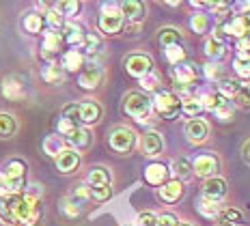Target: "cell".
I'll return each instance as SVG.
<instances>
[{
    "instance_id": "obj_34",
    "label": "cell",
    "mask_w": 250,
    "mask_h": 226,
    "mask_svg": "<svg viewBox=\"0 0 250 226\" xmlns=\"http://www.w3.org/2000/svg\"><path fill=\"white\" fill-rule=\"evenodd\" d=\"M205 54L213 61L222 59V56H225V43L218 41V39H213V37H209V39L205 41Z\"/></svg>"
},
{
    "instance_id": "obj_58",
    "label": "cell",
    "mask_w": 250,
    "mask_h": 226,
    "mask_svg": "<svg viewBox=\"0 0 250 226\" xmlns=\"http://www.w3.org/2000/svg\"><path fill=\"white\" fill-rule=\"evenodd\" d=\"M218 226H233V224L227 222V220H218Z\"/></svg>"
},
{
    "instance_id": "obj_35",
    "label": "cell",
    "mask_w": 250,
    "mask_h": 226,
    "mask_svg": "<svg viewBox=\"0 0 250 226\" xmlns=\"http://www.w3.org/2000/svg\"><path fill=\"white\" fill-rule=\"evenodd\" d=\"M233 69L237 76L242 78H250V54H237L233 61Z\"/></svg>"
},
{
    "instance_id": "obj_3",
    "label": "cell",
    "mask_w": 250,
    "mask_h": 226,
    "mask_svg": "<svg viewBox=\"0 0 250 226\" xmlns=\"http://www.w3.org/2000/svg\"><path fill=\"white\" fill-rule=\"evenodd\" d=\"M123 108H125V112H127L132 119L145 123V121L149 119V112H151V99L145 95V93H138V91L127 93Z\"/></svg>"
},
{
    "instance_id": "obj_45",
    "label": "cell",
    "mask_w": 250,
    "mask_h": 226,
    "mask_svg": "<svg viewBox=\"0 0 250 226\" xmlns=\"http://www.w3.org/2000/svg\"><path fill=\"white\" fill-rule=\"evenodd\" d=\"M233 112H235V108H233V103L227 102V99L216 110H213V114H216L220 121H225V123H227V121H233Z\"/></svg>"
},
{
    "instance_id": "obj_9",
    "label": "cell",
    "mask_w": 250,
    "mask_h": 226,
    "mask_svg": "<svg viewBox=\"0 0 250 226\" xmlns=\"http://www.w3.org/2000/svg\"><path fill=\"white\" fill-rule=\"evenodd\" d=\"M216 170H218V160L209 153H203L192 162V172H194L196 177H203V179L216 177Z\"/></svg>"
},
{
    "instance_id": "obj_55",
    "label": "cell",
    "mask_w": 250,
    "mask_h": 226,
    "mask_svg": "<svg viewBox=\"0 0 250 226\" xmlns=\"http://www.w3.org/2000/svg\"><path fill=\"white\" fill-rule=\"evenodd\" d=\"M237 50H239V54H250V39L248 37L237 41Z\"/></svg>"
},
{
    "instance_id": "obj_61",
    "label": "cell",
    "mask_w": 250,
    "mask_h": 226,
    "mask_svg": "<svg viewBox=\"0 0 250 226\" xmlns=\"http://www.w3.org/2000/svg\"><path fill=\"white\" fill-rule=\"evenodd\" d=\"M248 20H250V18H248Z\"/></svg>"
},
{
    "instance_id": "obj_46",
    "label": "cell",
    "mask_w": 250,
    "mask_h": 226,
    "mask_svg": "<svg viewBox=\"0 0 250 226\" xmlns=\"http://www.w3.org/2000/svg\"><path fill=\"white\" fill-rule=\"evenodd\" d=\"M207 26H209V20H207L205 13H194L190 18V28L194 30V33H205Z\"/></svg>"
},
{
    "instance_id": "obj_59",
    "label": "cell",
    "mask_w": 250,
    "mask_h": 226,
    "mask_svg": "<svg viewBox=\"0 0 250 226\" xmlns=\"http://www.w3.org/2000/svg\"><path fill=\"white\" fill-rule=\"evenodd\" d=\"M177 226H190V224H186V222H179V224H177Z\"/></svg>"
},
{
    "instance_id": "obj_52",
    "label": "cell",
    "mask_w": 250,
    "mask_h": 226,
    "mask_svg": "<svg viewBox=\"0 0 250 226\" xmlns=\"http://www.w3.org/2000/svg\"><path fill=\"white\" fill-rule=\"evenodd\" d=\"M61 209H62V213H65L67 218H78V215H80V207L71 203L69 198H65V201L61 203Z\"/></svg>"
},
{
    "instance_id": "obj_36",
    "label": "cell",
    "mask_w": 250,
    "mask_h": 226,
    "mask_svg": "<svg viewBox=\"0 0 250 226\" xmlns=\"http://www.w3.org/2000/svg\"><path fill=\"white\" fill-rule=\"evenodd\" d=\"M181 110L188 114V117H192V119H196L201 114V110H203V106H201V102L196 97H186L184 102H181Z\"/></svg>"
},
{
    "instance_id": "obj_24",
    "label": "cell",
    "mask_w": 250,
    "mask_h": 226,
    "mask_svg": "<svg viewBox=\"0 0 250 226\" xmlns=\"http://www.w3.org/2000/svg\"><path fill=\"white\" fill-rule=\"evenodd\" d=\"M196 99L201 102V106L205 110H216L218 106H220L222 102H225V97L218 95V91H211V88H203V91H199V95H196Z\"/></svg>"
},
{
    "instance_id": "obj_37",
    "label": "cell",
    "mask_w": 250,
    "mask_h": 226,
    "mask_svg": "<svg viewBox=\"0 0 250 226\" xmlns=\"http://www.w3.org/2000/svg\"><path fill=\"white\" fill-rule=\"evenodd\" d=\"M179 41H181L179 30H175V28H162V30H160V43H162L164 48L179 43Z\"/></svg>"
},
{
    "instance_id": "obj_8",
    "label": "cell",
    "mask_w": 250,
    "mask_h": 226,
    "mask_svg": "<svg viewBox=\"0 0 250 226\" xmlns=\"http://www.w3.org/2000/svg\"><path fill=\"white\" fill-rule=\"evenodd\" d=\"M227 196V181L222 177H209L203 183V198L211 203H220Z\"/></svg>"
},
{
    "instance_id": "obj_27",
    "label": "cell",
    "mask_w": 250,
    "mask_h": 226,
    "mask_svg": "<svg viewBox=\"0 0 250 226\" xmlns=\"http://www.w3.org/2000/svg\"><path fill=\"white\" fill-rule=\"evenodd\" d=\"M41 78H43L48 84H61L65 80V71H62V67L50 62V65H45L43 69H41Z\"/></svg>"
},
{
    "instance_id": "obj_42",
    "label": "cell",
    "mask_w": 250,
    "mask_h": 226,
    "mask_svg": "<svg viewBox=\"0 0 250 226\" xmlns=\"http://www.w3.org/2000/svg\"><path fill=\"white\" fill-rule=\"evenodd\" d=\"M199 211L205 215V218H216V215L220 213V207H218V203H211V201H207V198L201 196V201H199Z\"/></svg>"
},
{
    "instance_id": "obj_12",
    "label": "cell",
    "mask_w": 250,
    "mask_h": 226,
    "mask_svg": "<svg viewBox=\"0 0 250 226\" xmlns=\"http://www.w3.org/2000/svg\"><path fill=\"white\" fill-rule=\"evenodd\" d=\"M140 149H143V153L149 155V157L160 155V153H162V149H164V138H162V134H160V131H153V129L147 131V134L143 136Z\"/></svg>"
},
{
    "instance_id": "obj_25",
    "label": "cell",
    "mask_w": 250,
    "mask_h": 226,
    "mask_svg": "<svg viewBox=\"0 0 250 226\" xmlns=\"http://www.w3.org/2000/svg\"><path fill=\"white\" fill-rule=\"evenodd\" d=\"M86 183L88 185H110V172L104 166H93L86 175Z\"/></svg>"
},
{
    "instance_id": "obj_13",
    "label": "cell",
    "mask_w": 250,
    "mask_h": 226,
    "mask_svg": "<svg viewBox=\"0 0 250 226\" xmlns=\"http://www.w3.org/2000/svg\"><path fill=\"white\" fill-rule=\"evenodd\" d=\"M78 166H80V153H78V151H74V149H65L59 157H56V168H59L62 175L76 172Z\"/></svg>"
},
{
    "instance_id": "obj_10",
    "label": "cell",
    "mask_w": 250,
    "mask_h": 226,
    "mask_svg": "<svg viewBox=\"0 0 250 226\" xmlns=\"http://www.w3.org/2000/svg\"><path fill=\"white\" fill-rule=\"evenodd\" d=\"M207 136H209V127H207L205 121L201 119H190L186 123V138L188 143L192 144H203L207 140Z\"/></svg>"
},
{
    "instance_id": "obj_7",
    "label": "cell",
    "mask_w": 250,
    "mask_h": 226,
    "mask_svg": "<svg viewBox=\"0 0 250 226\" xmlns=\"http://www.w3.org/2000/svg\"><path fill=\"white\" fill-rule=\"evenodd\" d=\"M125 71L132 78H145L147 73H151V59L145 54H129L125 59Z\"/></svg>"
},
{
    "instance_id": "obj_56",
    "label": "cell",
    "mask_w": 250,
    "mask_h": 226,
    "mask_svg": "<svg viewBox=\"0 0 250 226\" xmlns=\"http://www.w3.org/2000/svg\"><path fill=\"white\" fill-rule=\"evenodd\" d=\"M242 157H244V162H246V164L250 166V140L242 146Z\"/></svg>"
},
{
    "instance_id": "obj_60",
    "label": "cell",
    "mask_w": 250,
    "mask_h": 226,
    "mask_svg": "<svg viewBox=\"0 0 250 226\" xmlns=\"http://www.w3.org/2000/svg\"><path fill=\"white\" fill-rule=\"evenodd\" d=\"M246 88H248V91H250V86H246Z\"/></svg>"
},
{
    "instance_id": "obj_57",
    "label": "cell",
    "mask_w": 250,
    "mask_h": 226,
    "mask_svg": "<svg viewBox=\"0 0 250 226\" xmlns=\"http://www.w3.org/2000/svg\"><path fill=\"white\" fill-rule=\"evenodd\" d=\"M235 9H237V11H242V13H248L250 11V2H237Z\"/></svg>"
},
{
    "instance_id": "obj_18",
    "label": "cell",
    "mask_w": 250,
    "mask_h": 226,
    "mask_svg": "<svg viewBox=\"0 0 250 226\" xmlns=\"http://www.w3.org/2000/svg\"><path fill=\"white\" fill-rule=\"evenodd\" d=\"M80 106V123L82 125H93L97 123L102 117V106L97 102H91V99H86V102L78 103Z\"/></svg>"
},
{
    "instance_id": "obj_43",
    "label": "cell",
    "mask_w": 250,
    "mask_h": 226,
    "mask_svg": "<svg viewBox=\"0 0 250 226\" xmlns=\"http://www.w3.org/2000/svg\"><path fill=\"white\" fill-rule=\"evenodd\" d=\"M88 194H91V198L104 203L112 196V187L110 185H93V187H88Z\"/></svg>"
},
{
    "instance_id": "obj_47",
    "label": "cell",
    "mask_w": 250,
    "mask_h": 226,
    "mask_svg": "<svg viewBox=\"0 0 250 226\" xmlns=\"http://www.w3.org/2000/svg\"><path fill=\"white\" fill-rule=\"evenodd\" d=\"M220 220H227V222H231L233 226H237V224H244V215L237 211V209H222L220 213Z\"/></svg>"
},
{
    "instance_id": "obj_48",
    "label": "cell",
    "mask_w": 250,
    "mask_h": 226,
    "mask_svg": "<svg viewBox=\"0 0 250 226\" xmlns=\"http://www.w3.org/2000/svg\"><path fill=\"white\" fill-rule=\"evenodd\" d=\"M158 84H160V78L158 73H147L145 78H140V86L145 88V91H158Z\"/></svg>"
},
{
    "instance_id": "obj_19",
    "label": "cell",
    "mask_w": 250,
    "mask_h": 226,
    "mask_svg": "<svg viewBox=\"0 0 250 226\" xmlns=\"http://www.w3.org/2000/svg\"><path fill=\"white\" fill-rule=\"evenodd\" d=\"M184 196V183L179 179H173V181H166L162 187H160V198L164 203H177Z\"/></svg>"
},
{
    "instance_id": "obj_14",
    "label": "cell",
    "mask_w": 250,
    "mask_h": 226,
    "mask_svg": "<svg viewBox=\"0 0 250 226\" xmlns=\"http://www.w3.org/2000/svg\"><path fill=\"white\" fill-rule=\"evenodd\" d=\"M67 144L71 146L74 151H84L91 146V140H93V136H91V131H88L86 127H76L74 131H69L67 134Z\"/></svg>"
},
{
    "instance_id": "obj_50",
    "label": "cell",
    "mask_w": 250,
    "mask_h": 226,
    "mask_svg": "<svg viewBox=\"0 0 250 226\" xmlns=\"http://www.w3.org/2000/svg\"><path fill=\"white\" fill-rule=\"evenodd\" d=\"M136 226H158V215L151 211H143L136 218Z\"/></svg>"
},
{
    "instance_id": "obj_33",
    "label": "cell",
    "mask_w": 250,
    "mask_h": 226,
    "mask_svg": "<svg viewBox=\"0 0 250 226\" xmlns=\"http://www.w3.org/2000/svg\"><path fill=\"white\" fill-rule=\"evenodd\" d=\"M239 91H242V84H239L237 80H222L220 84H218V95L225 97V99L235 97Z\"/></svg>"
},
{
    "instance_id": "obj_49",
    "label": "cell",
    "mask_w": 250,
    "mask_h": 226,
    "mask_svg": "<svg viewBox=\"0 0 250 226\" xmlns=\"http://www.w3.org/2000/svg\"><path fill=\"white\" fill-rule=\"evenodd\" d=\"M233 102H235V106H237V108L250 110V91H248V88H242V91H239L237 95L233 97Z\"/></svg>"
},
{
    "instance_id": "obj_23",
    "label": "cell",
    "mask_w": 250,
    "mask_h": 226,
    "mask_svg": "<svg viewBox=\"0 0 250 226\" xmlns=\"http://www.w3.org/2000/svg\"><path fill=\"white\" fill-rule=\"evenodd\" d=\"M61 67H62V71H78L80 67H84V54L78 50L65 52L61 59Z\"/></svg>"
},
{
    "instance_id": "obj_16",
    "label": "cell",
    "mask_w": 250,
    "mask_h": 226,
    "mask_svg": "<svg viewBox=\"0 0 250 226\" xmlns=\"http://www.w3.org/2000/svg\"><path fill=\"white\" fill-rule=\"evenodd\" d=\"M145 181L149 185H164L168 181V168L164 164H160V162H153V164H149L145 168Z\"/></svg>"
},
{
    "instance_id": "obj_26",
    "label": "cell",
    "mask_w": 250,
    "mask_h": 226,
    "mask_svg": "<svg viewBox=\"0 0 250 226\" xmlns=\"http://www.w3.org/2000/svg\"><path fill=\"white\" fill-rule=\"evenodd\" d=\"M61 45H62L61 33H52V30H48V33L43 35V54L45 56L56 54V52L61 50Z\"/></svg>"
},
{
    "instance_id": "obj_22",
    "label": "cell",
    "mask_w": 250,
    "mask_h": 226,
    "mask_svg": "<svg viewBox=\"0 0 250 226\" xmlns=\"http://www.w3.org/2000/svg\"><path fill=\"white\" fill-rule=\"evenodd\" d=\"M121 13L123 18H127L129 22H140L145 18V4L138 2V0H127V2H121Z\"/></svg>"
},
{
    "instance_id": "obj_5",
    "label": "cell",
    "mask_w": 250,
    "mask_h": 226,
    "mask_svg": "<svg viewBox=\"0 0 250 226\" xmlns=\"http://www.w3.org/2000/svg\"><path fill=\"white\" fill-rule=\"evenodd\" d=\"M123 13L117 4H104L100 13V30L106 35H117L123 28Z\"/></svg>"
},
{
    "instance_id": "obj_17",
    "label": "cell",
    "mask_w": 250,
    "mask_h": 226,
    "mask_svg": "<svg viewBox=\"0 0 250 226\" xmlns=\"http://www.w3.org/2000/svg\"><path fill=\"white\" fill-rule=\"evenodd\" d=\"M2 95L11 102H18V99L24 97V82L22 78L18 76H7L2 80Z\"/></svg>"
},
{
    "instance_id": "obj_31",
    "label": "cell",
    "mask_w": 250,
    "mask_h": 226,
    "mask_svg": "<svg viewBox=\"0 0 250 226\" xmlns=\"http://www.w3.org/2000/svg\"><path fill=\"white\" fill-rule=\"evenodd\" d=\"M43 22L50 26L52 33H59V30H62V26H65V18H62L56 9H48L43 15Z\"/></svg>"
},
{
    "instance_id": "obj_28",
    "label": "cell",
    "mask_w": 250,
    "mask_h": 226,
    "mask_svg": "<svg viewBox=\"0 0 250 226\" xmlns=\"http://www.w3.org/2000/svg\"><path fill=\"white\" fill-rule=\"evenodd\" d=\"M15 131H18L15 117L9 112H0V138H11Z\"/></svg>"
},
{
    "instance_id": "obj_4",
    "label": "cell",
    "mask_w": 250,
    "mask_h": 226,
    "mask_svg": "<svg viewBox=\"0 0 250 226\" xmlns=\"http://www.w3.org/2000/svg\"><path fill=\"white\" fill-rule=\"evenodd\" d=\"M151 108H155V112L164 119H173L181 110V99L170 91H158L151 102Z\"/></svg>"
},
{
    "instance_id": "obj_32",
    "label": "cell",
    "mask_w": 250,
    "mask_h": 226,
    "mask_svg": "<svg viewBox=\"0 0 250 226\" xmlns=\"http://www.w3.org/2000/svg\"><path fill=\"white\" fill-rule=\"evenodd\" d=\"M164 56L170 65H179V62H186V50L181 48V43H175V45H168L164 48Z\"/></svg>"
},
{
    "instance_id": "obj_40",
    "label": "cell",
    "mask_w": 250,
    "mask_h": 226,
    "mask_svg": "<svg viewBox=\"0 0 250 226\" xmlns=\"http://www.w3.org/2000/svg\"><path fill=\"white\" fill-rule=\"evenodd\" d=\"M100 45H102V39H100V37L93 35V33H86V37H84V43H82V50H84V54L93 56L97 50H100Z\"/></svg>"
},
{
    "instance_id": "obj_21",
    "label": "cell",
    "mask_w": 250,
    "mask_h": 226,
    "mask_svg": "<svg viewBox=\"0 0 250 226\" xmlns=\"http://www.w3.org/2000/svg\"><path fill=\"white\" fill-rule=\"evenodd\" d=\"M173 78H175L177 84H181V86H188V84H192V82L196 80L194 65H190V62H179V65H175Z\"/></svg>"
},
{
    "instance_id": "obj_2",
    "label": "cell",
    "mask_w": 250,
    "mask_h": 226,
    "mask_svg": "<svg viewBox=\"0 0 250 226\" xmlns=\"http://www.w3.org/2000/svg\"><path fill=\"white\" fill-rule=\"evenodd\" d=\"M24 175H26L24 162L22 160H11L7 166H4V170L0 172V194H2V196L22 194Z\"/></svg>"
},
{
    "instance_id": "obj_38",
    "label": "cell",
    "mask_w": 250,
    "mask_h": 226,
    "mask_svg": "<svg viewBox=\"0 0 250 226\" xmlns=\"http://www.w3.org/2000/svg\"><path fill=\"white\" fill-rule=\"evenodd\" d=\"M65 121H69L71 125H76V127H80V106L78 103H69V106L62 108V117Z\"/></svg>"
},
{
    "instance_id": "obj_54",
    "label": "cell",
    "mask_w": 250,
    "mask_h": 226,
    "mask_svg": "<svg viewBox=\"0 0 250 226\" xmlns=\"http://www.w3.org/2000/svg\"><path fill=\"white\" fill-rule=\"evenodd\" d=\"M74 129H76V125H71L69 121H65V119H59V134L67 136L69 131H74Z\"/></svg>"
},
{
    "instance_id": "obj_15",
    "label": "cell",
    "mask_w": 250,
    "mask_h": 226,
    "mask_svg": "<svg viewBox=\"0 0 250 226\" xmlns=\"http://www.w3.org/2000/svg\"><path fill=\"white\" fill-rule=\"evenodd\" d=\"M61 37H62V41H65V43L69 45L71 50H76V48H82L86 33H84V30H82L78 24H65V26H62Z\"/></svg>"
},
{
    "instance_id": "obj_41",
    "label": "cell",
    "mask_w": 250,
    "mask_h": 226,
    "mask_svg": "<svg viewBox=\"0 0 250 226\" xmlns=\"http://www.w3.org/2000/svg\"><path fill=\"white\" fill-rule=\"evenodd\" d=\"M173 172L179 179H186V177H190L192 175V164L186 160V157H179V160H175L173 162Z\"/></svg>"
},
{
    "instance_id": "obj_39",
    "label": "cell",
    "mask_w": 250,
    "mask_h": 226,
    "mask_svg": "<svg viewBox=\"0 0 250 226\" xmlns=\"http://www.w3.org/2000/svg\"><path fill=\"white\" fill-rule=\"evenodd\" d=\"M67 198H69V201L74 203V205H78V207H80V205H84L88 198H91V194H88V187H86V185H76Z\"/></svg>"
},
{
    "instance_id": "obj_11",
    "label": "cell",
    "mask_w": 250,
    "mask_h": 226,
    "mask_svg": "<svg viewBox=\"0 0 250 226\" xmlns=\"http://www.w3.org/2000/svg\"><path fill=\"white\" fill-rule=\"evenodd\" d=\"M102 82V67L95 65V62H91V65H86L84 69L80 71V76H78V84H80L84 91H93V88H97Z\"/></svg>"
},
{
    "instance_id": "obj_30",
    "label": "cell",
    "mask_w": 250,
    "mask_h": 226,
    "mask_svg": "<svg viewBox=\"0 0 250 226\" xmlns=\"http://www.w3.org/2000/svg\"><path fill=\"white\" fill-rule=\"evenodd\" d=\"M43 15L41 13H28L24 18V30L26 33H30V35H37L43 30Z\"/></svg>"
},
{
    "instance_id": "obj_20",
    "label": "cell",
    "mask_w": 250,
    "mask_h": 226,
    "mask_svg": "<svg viewBox=\"0 0 250 226\" xmlns=\"http://www.w3.org/2000/svg\"><path fill=\"white\" fill-rule=\"evenodd\" d=\"M227 35H233L237 39H246L250 35V20L246 15H237L231 22H227Z\"/></svg>"
},
{
    "instance_id": "obj_6",
    "label": "cell",
    "mask_w": 250,
    "mask_h": 226,
    "mask_svg": "<svg viewBox=\"0 0 250 226\" xmlns=\"http://www.w3.org/2000/svg\"><path fill=\"white\" fill-rule=\"evenodd\" d=\"M108 144H110L112 151L125 155L134 149V144H136V134L127 127H117V129L110 131V136H108Z\"/></svg>"
},
{
    "instance_id": "obj_1",
    "label": "cell",
    "mask_w": 250,
    "mask_h": 226,
    "mask_svg": "<svg viewBox=\"0 0 250 226\" xmlns=\"http://www.w3.org/2000/svg\"><path fill=\"white\" fill-rule=\"evenodd\" d=\"M39 218V201L28 194L0 196V222H4V226H35Z\"/></svg>"
},
{
    "instance_id": "obj_29",
    "label": "cell",
    "mask_w": 250,
    "mask_h": 226,
    "mask_svg": "<svg viewBox=\"0 0 250 226\" xmlns=\"http://www.w3.org/2000/svg\"><path fill=\"white\" fill-rule=\"evenodd\" d=\"M62 151H65V140L59 138V136H48L43 140V153L50 157H59Z\"/></svg>"
},
{
    "instance_id": "obj_44",
    "label": "cell",
    "mask_w": 250,
    "mask_h": 226,
    "mask_svg": "<svg viewBox=\"0 0 250 226\" xmlns=\"http://www.w3.org/2000/svg\"><path fill=\"white\" fill-rule=\"evenodd\" d=\"M56 11H59L62 18H74L80 11V2H76V0H71V2H59L56 4Z\"/></svg>"
},
{
    "instance_id": "obj_51",
    "label": "cell",
    "mask_w": 250,
    "mask_h": 226,
    "mask_svg": "<svg viewBox=\"0 0 250 226\" xmlns=\"http://www.w3.org/2000/svg\"><path fill=\"white\" fill-rule=\"evenodd\" d=\"M203 71H205V78L207 80H218L222 73V67L218 65V62H207L205 67H203Z\"/></svg>"
},
{
    "instance_id": "obj_53",
    "label": "cell",
    "mask_w": 250,
    "mask_h": 226,
    "mask_svg": "<svg viewBox=\"0 0 250 226\" xmlns=\"http://www.w3.org/2000/svg\"><path fill=\"white\" fill-rule=\"evenodd\" d=\"M179 222H177V218L173 213H162L158 215V226H177Z\"/></svg>"
}]
</instances>
